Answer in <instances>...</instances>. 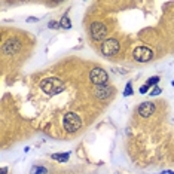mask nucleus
<instances>
[{"label": "nucleus", "instance_id": "obj_1", "mask_svg": "<svg viewBox=\"0 0 174 174\" xmlns=\"http://www.w3.org/2000/svg\"><path fill=\"white\" fill-rule=\"evenodd\" d=\"M64 88H66L64 82L58 77H46L40 82V89L48 95H57V94L63 92Z\"/></svg>", "mask_w": 174, "mask_h": 174}, {"label": "nucleus", "instance_id": "obj_2", "mask_svg": "<svg viewBox=\"0 0 174 174\" xmlns=\"http://www.w3.org/2000/svg\"><path fill=\"white\" fill-rule=\"evenodd\" d=\"M63 126H64L66 131L74 133V131H77V130L82 126V119H80L79 115H76V113H73V112H69V113L63 118Z\"/></svg>", "mask_w": 174, "mask_h": 174}, {"label": "nucleus", "instance_id": "obj_3", "mask_svg": "<svg viewBox=\"0 0 174 174\" xmlns=\"http://www.w3.org/2000/svg\"><path fill=\"white\" fill-rule=\"evenodd\" d=\"M133 57H134V60H136L137 63H147V61H150V60L153 58V51H152L150 48H147V46L140 45V46H136V48H134Z\"/></svg>", "mask_w": 174, "mask_h": 174}, {"label": "nucleus", "instance_id": "obj_4", "mask_svg": "<svg viewBox=\"0 0 174 174\" xmlns=\"http://www.w3.org/2000/svg\"><path fill=\"white\" fill-rule=\"evenodd\" d=\"M89 80L97 87V85H107L109 82V73L103 70L101 67H95V69L91 70L89 73Z\"/></svg>", "mask_w": 174, "mask_h": 174}, {"label": "nucleus", "instance_id": "obj_5", "mask_svg": "<svg viewBox=\"0 0 174 174\" xmlns=\"http://www.w3.org/2000/svg\"><path fill=\"white\" fill-rule=\"evenodd\" d=\"M119 49H121V45H119V42L116 39H107L101 45V52L104 55H107V57L116 55L119 52Z\"/></svg>", "mask_w": 174, "mask_h": 174}, {"label": "nucleus", "instance_id": "obj_6", "mask_svg": "<svg viewBox=\"0 0 174 174\" xmlns=\"http://www.w3.org/2000/svg\"><path fill=\"white\" fill-rule=\"evenodd\" d=\"M89 31L94 40H103L107 34V27H106L103 22H92L91 27H89Z\"/></svg>", "mask_w": 174, "mask_h": 174}, {"label": "nucleus", "instance_id": "obj_7", "mask_svg": "<svg viewBox=\"0 0 174 174\" xmlns=\"http://www.w3.org/2000/svg\"><path fill=\"white\" fill-rule=\"evenodd\" d=\"M94 94L98 100H107L112 97L113 94V88L109 87V85H97L94 88Z\"/></svg>", "mask_w": 174, "mask_h": 174}, {"label": "nucleus", "instance_id": "obj_8", "mask_svg": "<svg viewBox=\"0 0 174 174\" xmlns=\"http://www.w3.org/2000/svg\"><path fill=\"white\" fill-rule=\"evenodd\" d=\"M155 110H156V107L153 103H150V101H144V103H141L139 106V109H137V112H139V115L141 118H150L153 113H155Z\"/></svg>", "mask_w": 174, "mask_h": 174}, {"label": "nucleus", "instance_id": "obj_9", "mask_svg": "<svg viewBox=\"0 0 174 174\" xmlns=\"http://www.w3.org/2000/svg\"><path fill=\"white\" fill-rule=\"evenodd\" d=\"M21 49V42L18 39H9L3 45V52L5 54H15Z\"/></svg>", "mask_w": 174, "mask_h": 174}, {"label": "nucleus", "instance_id": "obj_10", "mask_svg": "<svg viewBox=\"0 0 174 174\" xmlns=\"http://www.w3.org/2000/svg\"><path fill=\"white\" fill-rule=\"evenodd\" d=\"M52 159L60 161V162H67L70 158V152H63V153H52Z\"/></svg>", "mask_w": 174, "mask_h": 174}, {"label": "nucleus", "instance_id": "obj_11", "mask_svg": "<svg viewBox=\"0 0 174 174\" xmlns=\"http://www.w3.org/2000/svg\"><path fill=\"white\" fill-rule=\"evenodd\" d=\"M60 25H61V28H66V30L71 28V21H70V18L67 17V15H63L61 19H60Z\"/></svg>", "mask_w": 174, "mask_h": 174}, {"label": "nucleus", "instance_id": "obj_12", "mask_svg": "<svg viewBox=\"0 0 174 174\" xmlns=\"http://www.w3.org/2000/svg\"><path fill=\"white\" fill-rule=\"evenodd\" d=\"M159 80H161L159 76H152V77H149V79L146 80V85H147V87H156Z\"/></svg>", "mask_w": 174, "mask_h": 174}, {"label": "nucleus", "instance_id": "obj_13", "mask_svg": "<svg viewBox=\"0 0 174 174\" xmlns=\"http://www.w3.org/2000/svg\"><path fill=\"white\" fill-rule=\"evenodd\" d=\"M30 174H48V170H46L45 167H39V165H36V167L31 168Z\"/></svg>", "mask_w": 174, "mask_h": 174}, {"label": "nucleus", "instance_id": "obj_14", "mask_svg": "<svg viewBox=\"0 0 174 174\" xmlns=\"http://www.w3.org/2000/svg\"><path fill=\"white\" fill-rule=\"evenodd\" d=\"M133 92H134V89H133V84H131V82H128V84L125 85V89H123V97H130V95H133Z\"/></svg>", "mask_w": 174, "mask_h": 174}, {"label": "nucleus", "instance_id": "obj_15", "mask_svg": "<svg viewBox=\"0 0 174 174\" xmlns=\"http://www.w3.org/2000/svg\"><path fill=\"white\" fill-rule=\"evenodd\" d=\"M48 27L55 30V28H60L61 25H60V21H54V19H52V21H49V22H48Z\"/></svg>", "mask_w": 174, "mask_h": 174}, {"label": "nucleus", "instance_id": "obj_16", "mask_svg": "<svg viewBox=\"0 0 174 174\" xmlns=\"http://www.w3.org/2000/svg\"><path fill=\"white\" fill-rule=\"evenodd\" d=\"M161 92H162V91H161V88L155 87L153 89H152V91H150V95H152V97H156V95H159Z\"/></svg>", "mask_w": 174, "mask_h": 174}, {"label": "nucleus", "instance_id": "obj_17", "mask_svg": "<svg viewBox=\"0 0 174 174\" xmlns=\"http://www.w3.org/2000/svg\"><path fill=\"white\" fill-rule=\"evenodd\" d=\"M149 88H150V87H147L146 84H144V85H141V87H140V94H146V92H149Z\"/></svg>", "mask_w": 174, "mask_h": 174}, {"label": "nucleus", "instance_id": "obj_18", "mask_svg": "<svg viewBox=\"0 0 174 174\" xmlns=\"http://www.w3.org/2000/svg\"><path fill=\"white\" fill-rule=\"evenodd\" d=\"M36 21H39L37 17H28L27 18V22H36Z\"/></svg>", "mask_w": 174, "mask_h": 174}, {"label": "nucleus", "instance_id": "obj_19", "mask_svg": "<svg viewBox=\"0 0 174 174\" xmlns=\"http://www.w3.org/2000/svg\"><path fill=\"white\" fill-rule=\"evenodd\" d=\"M2 174H8V168L6 167H2Z\"/></svg>", "mask_w": 174, "mask_h": 174}, {"label": "nucleus", "instance_id": "obj_20", "mask_svg": "<svg viewBox=\"0 0 174 174\" xmlns=\"http://www.w3.org/2000/svg\"><path fill=\"white\" fill-rule=\"evenodd\" d=\"M171 85H173V87H174V79H173V82H171Z\"/></svg>", "mask_w": 174, "mask_h": 174}]
</instances>
